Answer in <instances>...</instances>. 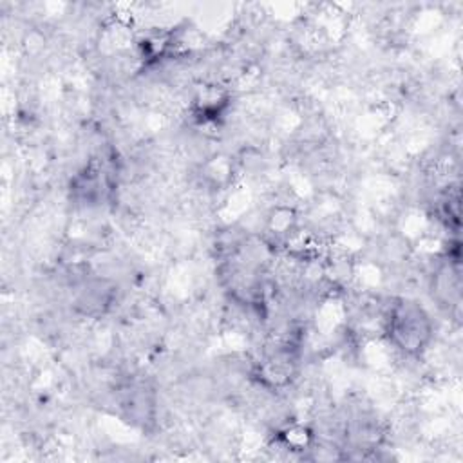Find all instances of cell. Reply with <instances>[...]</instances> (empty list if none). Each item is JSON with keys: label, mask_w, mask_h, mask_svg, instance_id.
<instances>
[{"label": "cell", "mask_w": 463, "mask_h": 463, "mask_svg": "<svg viewBox=\"0 0 463 463\" xmlns=\"http://www.w3.org/2000/svg\"><path fill=\"white\" fill-rule=\"evenodd\" d=\"M383 333L389 344L409 356L421 354L432 336V322L416 300H394L383 318Z\"/></svg>", "instance_id": "cell-1"}]
</instances>
